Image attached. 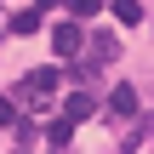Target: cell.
Wrapping results in <instances>:
<instances>
[{"label":"cell","mask_w":154,"mask_h":154,"mask_svg":"<svg viewBox=\"0 0 154 154\" xmlns=\"http://www.w3.org/2000/svg\"><path fill=\"white\" fill-rule=\"evenodd\" d=\"M63 6H69V11H74V17H97V11H103V6H109V0H63Z\"/></svg>","instance_id":"9c48e42d"},{"label":"cell","mask_w":154,"mask_h":154,"mask_svg":"<svg viewBox=\"0 0 154 154\" xmlns=\"http://www.w3.org/2000/svg\"><path fill=\"white\" fill-rule=\"evenodd\" d=\"M109 6H114V17H120L126 29H137V23H143V6H137V0H109Z\"/></svg>","instance_id":"52a82bcc"},{"label":"cell","mask_w":154,"mask_h":154,"mask_svg":"<svg viewBox=\"0 0 154 154\" xmlns=\"http://www.w3.org/2000/svg\"><path fill=\"white\" fill-rule=\"evenodd\" d=\"M11 120H17V114H11V103L0 97V126H11Z\"/></svg>","instance_id":"30bf717a"},{"label":"cell","mask_w":154,"mask_h":154,"mask_svg":"<svg viewBox=\"0 0 154 154\" xmlns=\"http://www.w3.org/2000/svg\"><path fill=\"white\" fill-rule=\"evenodd\" d=\"M109 114L131 120V114H137V91H131V86H114V91H109Z\"/></svg>","instance_id":"277c9868"},{"label":"cell","mask_w":154,"mask_h":154,"mask_svg":"<svg viewBox=\"0 0 154 154\" xmlns=\"http://www.w3.org/2000/svg\"><path fill=\"white\" fill-rule=\"evenodd\" d=\"M63 114H69V120H74V126H80V120H91V114H97V97H91V91H74V97H69V109H63Z\"/></svg>","instance_id":"5b68a950"},{"label":"cell","mask_w":154,"mask_h":154,"mask_svg":"<svg viewBox=\"0 0 154 154\" xmlns=\"http://www.w3.org/2000/svg\"><path fill=\"white\" fill-rule=\"evenodd\" d=\"M69 143H74V120L63 114V120H51V126H46V149H69Z\"/></svg>","instance_id":"8992f818"},{"label":"cell","mask_w":154,"mask_h":154,"mask_svg":"<svg viewBox=\"0 0 154 154\" xmlns=\"http://www.w3.org/2000/svg\"><path fill=\"white\" fill-rule=\"evenodd\" d=\"M114 57H120V40H114V34H97V40H91V57H86L74 74H80V80H91V74H97L103 63H114Z\"/></svg>","instance_id":"6da1fadb"},{"label":"cell","mask_w":154,"mask_h":154,"mask_svg":"<svg viewBox=\"0 0 154 154\" xmlns=\"http://www.w3.org/2000/svg\"><path fill=\"white\" fill-rule=\"evenodd\" d=\"M80 46H86V34H80V23H57V34H51V51H57V57L69 63V57H74Z\"/></svg>","instance_id":"3957f363"},{"label":"cell","mask_w":154,"mask_h":154,"mask_svg":"<svg viewBox=\"0 0 154 154\" xmlns=\"http://www.w3.org/2000/svg\"><path fill=\"white\" fill-rule=\"evenodd\" d=\"M34 29H40V6H29V11L11 17V34H34Z\"/></svg>","instance_id":"ba28073f"},{"label":"cell","mask_w":154,"mask_h":154,"mask_svg":"<svg viewBox=\"0 0 154 154\" xmlns=\"http://www.w3.org/2000/svg\"><path fill=\"white\" fill-rule=\"evenodd\" d=\"M57 80H63V69H34V74H23V86H17V91H23L29 103H40L46 91H57Z\"/></svg>","instance_id":"7a4b0ae2"}]
</instances>
